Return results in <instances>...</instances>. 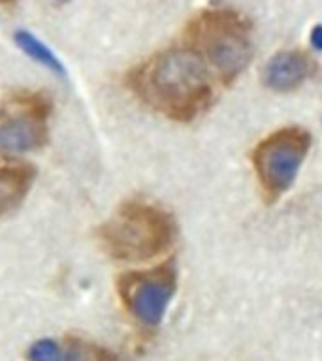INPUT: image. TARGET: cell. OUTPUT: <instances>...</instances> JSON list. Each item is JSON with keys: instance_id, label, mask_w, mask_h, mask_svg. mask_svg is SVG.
I'll return each instance as SVG.
<instances>
[{"instance_id": "52a82bcc", "label": "cell", "mask_w": 322, "mask_h": 361, "mask_svg": "<svg viewBox=\"0 0 322 361\" xmlns=\"http://www.w3.org/2000/svg\"><path fill=\"white\" fill-rule=\"evenodd\" d=\"M316 72V62L302 49L279 51L266 62L262 83L273 92H292Z\"/></svg>"}, {"instance_id": "30bf717a", "label": "cell", "mask_w": 322, "mask_h": 361, "mask_svg": "<svg viewBox=\"0 0 322 361\" xmlns=\"http://www.w3.org/2000/svg\"><path fill=\"white\" fill-rule=\"evenodd\" d=\"M56 361H117V355L106 346L79 337H68L61 343Z\"/></svg>"}, {"instance_id": "ba28073f", "label": "cell", "mask_w": 322, "mask_h": 361, "mask_svg": "<svg viewBox=\"0 0 322 361\" xmlns=\"http://www.w3.org/2000/svg\"><path fill=\"white\" fill-rule=\"evenodd\" d=\"M36 179V169L32 164L0 157V216L16 211Z\"/></svg>"}, {"instance_id": "3957f363", "label": "cell", "mask_w": 322, "mask_h": 361, "mask_svg": "<svg viewBox=\"0 0 322 361\" xmlns=\"http://www.w3.org/2000/svg\"><path fill=\"white\" fill-rule=\"evenodd\" d=\"M98 239L121 262H147L172 247L175 222L168 211L145 200H129L100 226Z\"/></svg>"}, {"instance_id": "9c48e42d", "label": "cell", "mask_w": 322, "mask_h": 361, "mask_svg": "<svg viewBox=\"0 0 322 361\" xmlns=\"http://www.w3.org/2000/svg\"><path fill=\"white\" fill-rule=\"evenodd\" d=\"M13 39H16L17 47H19L25 55L30 56L32 61H36L44 68L51 70V72H55L59 78H66L68 72L61 59H59L42 39L36 38L34 34L27 32V30H19V32H16Z\"/></svg>"}, {"instance_id": "8992f818", "label": "cell", "mask_w": 322, "mask_h": 361, "mask_svg": "<svg viewBox=\"0 0 322 361\" xmlns=\"http://www.w3.org/2000/svg\"><path fill=\"white\" fill-rule=\"evenodd\" d=\"M177 288V271L172 262L153 269L132 271L119 276V298L136 320L145 327H157L166 316Z\"/></svg>"}, {"instance_id": "5bb4252c", "label": "cell", "mask_w": 322, "mask_h": 361, "mask_svg": "<svg viewBox=\"0 0 322 361\" xmlns=\"http://www.w3.org/2000/svg\"><path fill=\"white\" fill-rule=\"evenodd\" d=\"M55 2H64V0H55Z\"/></svg>"}, {"instance_id": "5b68a950", "label": "cell", "mask_w": 322, "mask_h": 361, "mask_svg": "<svg viewBox=\"0 0 322 361\" xmlns=\"http://www.w3.org/2000/svg\"><path fill=\"white\" fill-rule=\"evenodd\" d=\"M53 104L40 90H13L0 104V151H36L47 143Z\"/></svg>"}, {"instance_id": "8fae6325", "label": "cell", "mask_w": 322, "mask_h": 361, "mask_svg": "<svg viewBox=\"0 0 322 361\" xmlns=\"http://www.w3.org/2000/svg\"><path fill=\"white\" fill-rule=\"evenodd\" d=\"M61 354V343L55 338H40L27 350L28 361H56Z\"/></svg>"}, {"instance_id": "6da1fadb", "label": "cell", "mask_w": 322, "mask_h": 361, "mask_svg": "<svg viewBox=\"0 0 322 361\" xmlns=\"http://www.w3.org/2000/svg\"><path fill=\"white\" fill-rule=\"evenodd\" d=\"M126 85L141 104L175 123H192L215 100L211 70L189 45L149 56L130 70Z\"/></svg>"}, {"instance_id": "7a4b0ae2", "label": "cell", "mask_w": 322, "mask_h": 361, "mask_svg": "<svg viewBox=\"0 0 322 361\" xmlns=\"http://www.w3.org/2000/svg\"><path fill=\"white\" fill-rule=\"evenodd\" d=\"M185 45L202 56L220 83L230 87L253 59L251 21L230 8H208L189 21Z\"/></svg>"}, {"instance_id": "7c38bea8", "label": "cell", "mask_w": 322, "mask_h": 361, "mask_svg": "<svg viewBox=\"0 0 322 361\" xmlns=\"http://www.w3.org/2000/svg\"><path fill=\"white\" fill-rule=\"evenodd\" d=\"M311 42H313V45H315V47L322 49V27H316L315 30H313Z\"/></svg>"}, {"instance_id": "4fadbf2b", "label": "cell", "mask_w": 322, "mask_h": 361, "mask_svg": "<svg viewBox=\"0 0 322 361\" xmlns=\"http://www.w3.org/2000/svg\"><path fill=\"white\" fill-rule=\"evenodd\" d=\"M17 0H0V8H10V6L16 4Z\"/></svg>"}, {"instance_id": "277c9868", "label": "cell", "mask_w": 322, "mask_h": 361, "mask_svg": "<svg viewBox=\"0 0 322 361\" xmlns=\"http://www.w3.org/2000/svg\"><path fill=\"white\" fill-rule=\"evenodd\" d=\"M311 132L290 124L268 134L253 149L251 162L268 205L290 190L311 149Z\"/></svg>"}]
</instances>
